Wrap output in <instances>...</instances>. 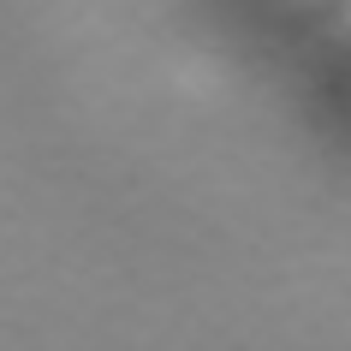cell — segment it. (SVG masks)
Segmentation results:
<instances>
[{
	"instance_id": "obj_1",
	"label": "cell",
	"mask_w": 351,
	"mask_h": 351,
	"mask_svg": "<svg viewBox=\"0 0 351 351\" xmlns=\"http://www.w3.org/2000/svg\"><path fill=\"white\" fill-rule=\"evenodd\" d=\"M333 36H351V0L339 6V19H333Z\"/></svg>"
},
{
	"instance_id": "obj_2",
	"label": "cell",
	"mask_w": 351,
	"mask_h": 351,
	"mask_svg": "<svg viewBox=\"0 0 351 351\" xmlns=\"http://www.w3.org/2000/svg\"><path fill=\"white\" fill-rule=\"evenodd\" d=\"M298 6H322V0H298Z\"/></svg>"
}]
</instances>
